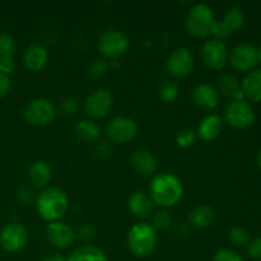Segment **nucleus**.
Listing matches in <instances>:
<instances>
[{
  "mask_svg": "<svg viewBox=\"0 0 261 261\" xmlns=\"http://www.w3.org/2000/svg\"><path fill=\"white\" fill-rule=\"evenodd\" d=\"M223 129V122L222 119L216 114H211L204 117L198 126L196 137L200 138L204 142H211L219 137Z\"/></svg>",
  "mask_w": 261,
  "mask_h": 261,
  "instance_id": "obj_19",
  "label": "nucleus"
},
{
  "mask_svg": "<svg viewBox=\"0 0 261 261\" xmlns=\"http://www.w3.org/2000/svg\"><path fill=\"white\" fill-rule=\"evenodd\" d=\"M114 105V96L107 88H97L87 96L84 110L92 120H98L106 116Z\"/></svg>",
  "mask_w": 261,
  "mask_h": 261,
  "instance_id": "obj_11",
  "label": "nucleus"
},
{
  "mask_svg": "<svg viewBox=\"0 0 261 261\" xmlns=\"http://www.w3.org/2000/svg\"><path fill=\"white\" fill-rule=\"evenodd\" d=\"M149 194L153 204H157L162 208H171L182 199L184 184L173 173H158L152 178Z\"/></svg>",
  "mask_w": 261,
  "mask_h": 261,
  "instance_id": "obj_1",
  "label": "nucleus"
},
{
  "mask_svg": "<svg viewBox=\"0 0 261 261\" xmlns=\"http://www.w3.org/2000/svg\"><path fill=\"white\" fill-rule=\"evenodd\" d=\"M48 61V51L41 43H32L27 47L23 55V64L30 71H41Z\"/></svg>",
  "mask_w": 261,
  "mask_h": 261,
  "instance_id": "obj_16",
  "label": "nucleus"
},
{
  "mask_svg": "<svg viewBox=\"0 0 261 261\" xmlns=\"http://www.w3.org/2000/svg\"><path fill=\"white\" fill-rule=\"evenodd\" d=\"M12 91V81L7 74L0 73V98H4Z\"/></svg>",
  "mask_w": 261,
  "mask_h": 261,
  "instance_id": "obj_37",
  "label": "nucleus"
},
{
  "mask_svg": "<svg viewBox=\"0 0 261 261\" xmlns=\"http://www.w3.org/2000/svg\"><path fill=\"white\" fill-rule=\"evenodd\" d=\"M212 261H245L241 255L232 249H222L216 252Z\"/></svg>",
  "mask_w": 261,
  "mask_h": 261,
  "instance_id": "obj_33",
  "label": "nucleus"
},
{
  "mask_svg": "<svg viewBox=\"0 0 261 261\" xmlns=\"http://www.w3.org/2000/svg\"><path fill=\"white\" fill-rule=\"evenodd\" d=\"M257 51H259V63H261V46L257 48Z\"/></svg>",
  "mask_w": 261,
  "mask_h": 261,
  "instance_id": "obj_42",
  "label": "nucleus"
},
{
  "mask_svg": "<svg viewBox=\"0 0 261 261\" xmlns=\"http://www.w3.org/2000/svg\"><path fill=\"white\" fill-rule=\"evenodd\" d=\"M14 60L13 58H8V56H0V73L7 74L9 75L14 70Z\"/></svg>",
  "mask_w": 261,
  "mask_h": 261,
  "instance_id": "obj_38",
  "label": "nucleus"
},
{
  "mask_svg": "<svg viewBox=\"0 0 261 261\" xmlns=\"http://www.w3.org/2000/svg\"><path fill=\"white\" fill-rule=\"evenodd\" d=\"M130 46V41L124 32L115 28H109L99 35L97 40V48L105 58L116 60L124 55Z\"/></svg>",
  "mask_w": 261,
  "mask_h": 261,
  "instance_id": "obj_5",
  "label": "nucleus"
},
{
  "mask_svg": "<svg viewBox=\"0 0 261 261\" xmlns=\"http://www.w3.org/2000/svg\"><path fill=\"white\" fill-rule=\"evenodd\" d=\"M36 211L43 221L58 222L65 216L69 208V199L61 189L45 188L36 196Z\"/></svg>",
  "mask_w": 261,
  "mask_h": 261,
  "instance_id": "obj_2",
  "label": "nucleus"
},
{
  "mask_svg": "<svg viewBox=\"0 0 261 261\" xmlns=\"http://www.w3.org/2000/svg\"><path fill=\"white\" fill-rule=\"evenodd\" d=\"M257 166H259V168L261 170V149L260 152L257 153Z\"/></svg>",
  "mask_w": 261,
  "mask_h": 261,
  "instance_id": "obj_41",
  "label": "nucleus"
},
{
  "mask_svg": "<svg viewBox=\"0 0 261 261\" xmlns=\"http://www.w3.org/2000/svg\"><path fill=\"white\" fill-rule=\"evenodd\" d=\"M17 199L20 201V203L24 204V205L35 203L36 201L35 191H33L31 188H28V186H22V188L18 189Z\"/></svg>",
  "mask_w": 261,
  "mask_h": 261,
  "instance_id": "obj_35",
  "label": "nucleus"
},
{
  "mask_svg": "<svg viewBox=\"0 0 261 261\" xmlns=\"http://www.w3.org/2000/svg\"><path fill=\"white\" fill-rule=\"evenodd\" d=\"M45 236L48 244L56 249H68L75 241V232L65 222H51L46 226Z\"/></svg>",
  "mask_w": 261,
  "mask_h": 261,
  "instance_id": "obj_15",
  "label": "nucleus"
},
{
  "mask_svg": "<svg viewBox=\"0 0 261 261\" xmlns=\"http://www.w3.org/2000/svg\"><path fill=\"white\" fill-rule=\"evenodd\" d=\"M41 261H66V259H64L60 255H50V256L45 257V259H42Z\"/></svg>",
  "mask_w": 261,
  "mask_h": 261,
  "instance_id": "obj_40",
  "label": "nucleus"
},
{
  "mask_svg": "<svg viewBox=\"0 0 261 261\" xmlns=\"http://www.w3.org/2000/svg\"><path fill=\"white\" fill-rule=\"evenodd\" d=\"M200 56L209 69L222 70L228 61V50L223 41L213 38L201 46Z\"/></svg>",
  "mask_w": 261,
  "mask_h": 261,
  "instance_id": "obj_14",
  "label": "nucleus"
},
{
  "mask_svg": "<svg viewBox=\"0 0 261 261\" xmlns=\"http://www.w3.org/2000/svg\"><path fill=\"white\" fill-rule=\"evenodd\" d=\"M193 101L199 109L214 110L219 103V92L208 83L198 84L193 91Z\"/></svg>",
  "mask_w": 261,
  "mask_h": 261,
  "instance_id": "obj_17",
  "label": "nucleus"
},
{
  "mask_svg": "<svg viewBox=\"0 0 261 261\" xmlns=\"http://www.w3.org/2000/svg\"><path fill=\"white\" fill-rule=\"evenodd\" d=\"M61 112H63L65 116H73L76 111H78V99L75 97H66L63 99L60 106Z\"/></svg>",
  "mask_w": 261,
  "mask_h": 261,
  "instance_id": "obj_34",
  "label": "nucleus"
},
{
  "mask_svg": "<svg viewBox=\"0 0 261 261\" xmlns=\"http://www.w3.org/2000/svg\"><path fill=\"white\" fill-rule=\"evenodd\" d=\"M218 92H222L226 96L232 97V99L245 101V94L242 92L239 79L232 73H223L218 78Z\"/></svg>",
  "mask_w": 261,
  "mask_h": 261,
  "instance_id": "obj_24",
  "label": "nucleus"
},
{
  "mask_svg": "<svg viewBox=\"0 0 261 261\" xmlns=\"http://www.w3.org/2000/svg\"><path fill=\"white\" fill-rule=\"evenodd\" d=\"M245 24V13L240 7H231L226 10L221 20H216L213 25L212 35L216 36L217 40H224L241 30Z\"/></svg>",
  "mask_w": 261,
  "mask_h": 261,
  "instance_id": "obj_9",
  "label": "nucleus"
},
{
  "mask_svg": "<svg viewBox=\"0 0 261 261\" xmlns=\"http://www.w3.org/2000/svg\"><path fill=\"white\" fill-rule=\"evenodd\" d=\"M66 261H110L106 252L93 245H83L70 252Z\"/></svg>",
  "mask_w": 261,
  "mask_h": 261,
  "instance_id": "obj_23",
  "label": "nucleus"
},
{
  "mask_svg": "<svg viewBox=\"0 0 261 261\" xmlns=\"http://www.w3.org/2000/svg\"><path fill=\"white\" fill-rule=\"evenodd\" d=\"M53 171L46 161H36L28 168V178L35 188L45 189L51 181Z\"/></svg>",
  "mask_w": 261,
  "mask_h": 261,
  "instance_id": "obj_21",
  "label": "nucleus"
},
{
  "mask_svg": "<svg viewBox=\"0 0 261 261\" xmlns=\"http://www.w3.org/2000/svg\"><path fill=\"white\" fill-rule=\"evenodd\" d=\"M172 224V217L167 211H161L153 217L152 226L155 231H167Z\"/></svg>",
  "mask_w": 261,
  "mask_h": 261,
  "instance_id": "obj_30",
  "label": "nucleus"
},
{
  "mask_svg": "<svg viewBox=\"0 0 261 261\" xmlns=\"http://www.w3.org/2000/svg\"><path fill=\"white\" fill-rule=\"evenodd\" d=\"M247 254L255 261H261V236L250 240L247 245Z\"/></svg>",
  "mask_w": 261,
  "mask_h": 261,
  "instance_id": "obj_36",
  "label": "nucleus"
},
{
  "mask_svg": "<svg viewBox=\"0 0 261 261\" xmlns=\"http://www.w3.org/2000/svg\"><path fill=\"white\" fill-rule=\"evenodd\" d=\"M132 166L139 175L153 176L158 168V162L150 150L138 149L132 155Z\"/></svg>",
  "mask_w": 261,
  "mask_h": 261,
  "instance_id": "obj_18",
  "label": "nucleus"
},
{
  "mask_svg": "<svg viewBox=\"0 0 261 261\" xmlns=\"http://www.w3.org/2000/svg\"><path fill=\"white\" fill-rule=\"evenodd\" d=\"M228 240L233 246L244 247L250 242V233L246 228L241 226L232 227L228 231Z\"/></svg>",
  "mask_w": 261,
  "mask_h": 261,
  "instance_id": "obj_27",
  "label": "nucleus"
},
{
  "mask_svg": "<svg viewBox=\"0 0 261 261\" xmlns=\"http://www.w3.org/2000/svg\"><path fill=\"white\" fill-rule=\"evenodd\" d=\"M28 242V231L20 223H8L0 231V247L5 252L14 254L24 249Z\"/></svg>",
  "mask_w": 261,
  "mask_h": 261,
  "instance_id": "obj_10",
  "label": "nucleus"
},
{
  "mask_svg": "<svg viewBox=\"0 0 261 261\" xmlns=\"http://www.w3.org/2000/svg\"><path fill=\"white\" fill-rule=\"evenodd\" d=\"M105 134L111 142L127 143L137 137L138 125L130 117L116 116L110 120L106 125Z\"/></svg>",
  "mask_w": 261,
  "mask_h": 261,
  "instance_id": "obj_12",
  "label": "nucleus"
},
{
  "mask_svg": "<svg viewBox=\"0 0 261 261\" xmlns=\"http://www.w3.org/2000/svg\"><path fill=\"white\" fill-rule=\"evenodd\" d=\"M216 23L214 13L208 4L198 3L193 5L186 14V30L194 37H206L212 35L213 25Z\"/></svg>",
  "mask_w": 261,
  "mask_h": 261,
  "instance_id": "obj_4",
  "label": "nucleus"
},
{
  "mask_svg": "<svg viewBox=\"0 0 261 261\" xmlns=\"http://www.w3.org/2000/svg\"><path fill=\"white\" fill-rule=\"evenodd\" d=\"M74 133L83 142H96L102 134V129L94 120L83 119L74 126Z\"/></svg>",
  "mask_w": 261,
  "mask_h": 261,
  "instance_id": "obj_25",
  "label": "nucleus"
},
{
  "mask_svg": "<svg viewBox=\"0 0 261 261\" xmlns=\"http://www.w3.org/2000/svg\"><path fill=\"white\" fill-rule=\"evenodd\" d=\"M224 117L232 127L237 130H245L254 125L256 115L249 102L232 99L224 110Z\"/></svg>",
  "mask_w": 261,
  "mask_h": 261,
  "instance_id": "obj_7",
  "label": "nucleus"
},
{
  "mask_svg": "<svg viewBox=\"0 0 261 261\" xmlns=\"http://www.w3.org/2000/svg\"><path fill=\"white\" fill-rule=\"evenodd\" d=\"M214 221V211L206 204H199L189 213V222L195 228H206Z\"/></svg>",
  "mask_w": 261,
  "mask_h": 261,
  "instance_id": "obj_26",
  "label": "nucleus"
},
{
  "mask_svg": "<svg viewBox=\"0 0 261 261\" xmlns=\"http://www.w3.org/2000/svg\"><path fill=\"white\" fill-rule=\"evenodd\" d=\"M109 69V64L103 59H94L88 65V74L92 78H101L106 74Z\"/></svg>",
  "mask_w": 261,
  "mask_h": 261,
  "instance_id": "obj_32",
  "label": "nucleus"
},
{
  "mask_svg": "<svg viewBox=\"0 0 261 261\" xmlns=\"http://www.w3.org/2000/svg\"><path fill=\"white\" fill-rule=\"evenodd\" d=\"M17 48L14 38L8 33H0V56H8L13 58Z\"/></svg>",
  "mask_w": 261,
  "mask_h": 261,
  "instance_id": "obj_29",
  "label": "nucleus"
},
{
  "mask_svg": "<svg viewBox=\"0 0 261 261\" xmlns=\"http://www.w3.org/2000/svg\"><path fill=\"white\" fill-rule=\"evenodd\" d=\"M157 242V231L152 224L145 222L134 224L127 232V247L137 257L149 256L154 251Z\"/></svg>",
  "mask_w": 261,
  "mask_h": 261,
  "instance_id": "obj_3",
  "label": "nucleus"
},
{
  "mask_svg": "<svg viewBox=\"0 0 261 261\" xmlns=\"http://www.w3.org/2000/svg\"><path fill=\"white\" fill-rule=\"evenodd\" d=\"M245 98L251 102H261V69H254L245 76L241 83Z\"/></svg>",
  "mask_w": 261,
  "mask_h": 261,
  "instance_id": "obj_22",
  "label": "nucleus"
},
{
  "mask_svg": "<svg viewBox=\"0 0 261 261\" xmlns=\"http://www.w3.org/2000/svg\"><path fill=\"white\" fill-rule=\"evenodd\" d=\"M97 153H98L99 157H107V155L111 154V147L106 143H101V144L97 147Z\"/></svg>",
  "mask_w": 261,
  "mask_h": 261,
  "instance_id": "obj_39",
  "label": "nucleus"
},
{
  "mask_svg": "<svg viewBox=\"0 0 261 261\" xmlns=\"http://www.w3.org/2000/svg\"><path fill=\"white\" fill-rule=\"evenodd\" d=\"M158 92H160L161 98L166 102L176 101L178 94H180V89H178L177 84L172 83V82H165V83L161 84Z\"/></svg>",
  "mask_w": 261,
  "mask_h": 261,
  "instance_id": "obj_28",
  "label": "nucleus"
},
{
  "mask_svg": "<svg viewBox=\"0 0 261 261\" xmlns=\"http://www.w3.org/2000/svg\"><path fill=\"white\" fill-rule=\"evenodd\" d=\"M228 61L234 70L250 73L259 63V51L252 43H239L228 53Z\"/></svg>",
  "mask_w": 261,
  "mask_h": 261,
  "instance_id": "obj_8",
  "label": "nucleus"
},
{
  "mask_svg": "<svg viewBox=\"0 0 261 261\" xmlns=\"http://www.w3.org/2000/svg\"><path fill=\"white\" fill-rule=\"evenodd\" d=\"M195 66L193 53L186 47H178L168 55L166 68L171 75L176 78H185L190 75Z\"/></svg>",
  "mask_w": 261,
  "mask_h": 261,
  "instance_id": "obj_13",
  "label": "nucleus"
},
{
  "mask_svg": "<svg viewBox=\"0 0 261 261\" xmlns=\"http://www.w3.org/2000/svg\"><path fill=\"white\" fill-rule=\"evenodd\" d=\"M196 133L191 129H182L176 135V143L180 148H190L196 140Z\"/></svg>",
  "mask_w": 261,
  "mask_h": 261,
  "instance_id": "obj_31",
  "label": "nucleus"
},
{
  "mask_svg": "<svg viewBox=\"0 0 261 261\" xmlns=\"http://www.w3.org/2000/svg\"><path fill=\"white\" fill-rule=\"evenodd\" d=\"M56 116V107L53 101L45 97H37L25 105L23 117L33 126H45L54 121Z\"/></svg>",
  "mask_w": 261,
  "mask_h": 261,
  "instance_id": "obj_6",
  "label": "nucleus"
},
{
  "mask_svg": "<svg viewBox=\"0 0 261 261\" xmlns=\"http://www.w3.org/2000/svg\"><path fill=\"white\" fill-rule=\"evenodd\" d=\"M130 213L137 218H147L153 211V201L149 195L143 191H134L127 200Z\"/></svg>",
  "mask_w": 261,
  "mask_h": 261,
  "instance_id": "obj_20",
  "label": "nucleus"
}]
</instances>
